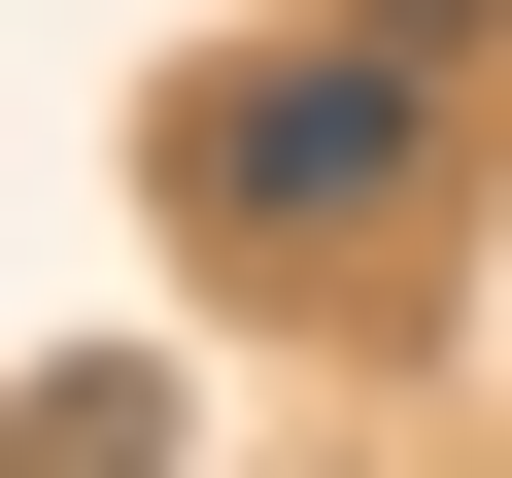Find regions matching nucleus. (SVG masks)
Here are the masks:
<instances>
[{
  "instance_id": "1",
  "label": "nucleus",
  "mask_w": 512,
  "mask_h": 478,
  "mask_svg": "<svg viewBox=\"0 0 512 478\" xmlns=\"http://www.w3.org/2000/svg\"><path fill=\"white\" fill-rule=\"evenodd\" d=\"M171 205L205 239H308V274H376V239L444 205V69L342 35V69H171Z\"/></svg>"
},
{
  "instance_id": "2",
  "label": "nucleus",
  "mask_w": 512,
  "mask_h": 478,
  "mask_svg": "<svg viewBox=\"0 0 512 478\" xmlns=\"http://www.w3.org/2000/svg\"><path fill=\"white\" fill-rule=\"evenodd\" d=\"M0 478H171V342H69L35 410H0Z\"/></svg>"
},
{
  "instance_id": "3",
  "label": "nucleus",
  "mask_w": 512,
  "mask_h": 478,
  "mask_svg": "<svg viewBox=\"0 0 512 478\" xmlns=\"http://www.w3.org/2000/svg\"><path fill=\"white\" fill-rule=\"evenodd\" d=\"M376 35H410V69H478V0H376Z\"/></svg>"
}]
</instances>
